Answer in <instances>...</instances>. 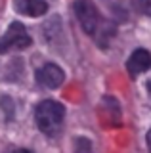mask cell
Masks as SVG:
<instances>
[{
  "mask_svg": "<svg viewBox=\"0 0 151 153\" xmlns=\"http://www.w3.org/2000/svg\"><path fill=\"white\" fill-rule=\"evenodd\" d=\"M63 117H65L63 105L58 102H52V100L40 102L35 109V121L38 124L40 132L48 134V136H54L59 132L61 124H63Z\"/></svg>",
  "mask_w": 151,
  "mask_h": 153,
  "instance_id": "1",
  "label": "cell"
},
{
  "mask_svg": "<svg viewBox=\"0 0 151 153\" xmlns=\"http://www.w3.org/2000/svg\"><path fill=\"white\" fill-rule=\"evenodd\" d=\"M75 13H77L82 29L88 35H98V29L101 27V17L98 8L90 0H77L75 2Z\"/></svg>",
  "mask_w": 151,
  "mask_h": 153,
  "instance_id": "2",
  "label": "cell"
},
{
  "mask_svg": "<svg viewBox=\"0 0 151 153\" xmlns=\"http://www.w3.org/2000/svg\"><path fill=\"white\" fill-rule=\"evenodd\" d=\"M31 46V36L27 35L25 27L21 23H12L8 27V31L4 33V36L0 38V54H6L8 50H23V48Z\"/></svg>",
  "mask_w": 151,
  "mask_h": 153,
  "instance_id": "3",
  "label": "cell"
},
{
  "mask_svg": "<svg viewBox=\"0 0 151 153\" xmlns=\"http://www.w3.org/2000/svg\"><path fill=\"white\" fill-rule=\"evenodd\" d=\"M36 80H38V84L44 86V88H59L65 80V75L58 65L46 63L44 67H40V69L36 71Z\"/></svg>",
  "mask_w": 151,
  "mask_h": 153,
  "instance_id": "4",
  "label": "cell"
},
{
  "mask_svg": "<svg viewBox=\"0 0 151 153\" xmlns=\"http://www.w3.org/2000/svg\"><path fill=\"white\" fill-rule=\"evenodd\" d=\"M13 8L23 16L38 17L48 12V4L44 0H13Z\"/></svg>",
  "mask_w": 151,
  "mask_h": 153,
  "instance_id": "5",
  "label": "cell"
},
{
  "mask_svg": "<svg viewBox=\"0 0 151 153\" xmlns=\"http://www.w3.org/2000/svg\"><path fill=\"white\" fill-rule=\"evenodd\" d=\"M128 71H130V75H140V73H144V71H147L149 67H151V54L147 50H136L134 54H132L128 57Z\"/></svg>",
  "mask_w": 151,
  "mask_h": 153,
  "instance_id": "6",
  "label": "cell"
},
{
  "mask_svg": "<svg viewBox=\"0 0 151 153\" xmlns=\"http://www.w3.org/2000/svg\"><path fill=\"white\" fill-rule=\"evenodd\" d=\"M134 8L144 16H151V0H132Z\"/></svg>",
  "mask_w": 151,
  "mask_h": 153,
  "instance_id": "7",
  "label": "cell"
},
{
  "mask_svg": "<svg viewBox=\"0 0 151 153\" xmlns=\"http://www.w3.org/2000/svg\"><path fill=\"white\" fill-rule=\"evenodd\" d=\"M75 153H94L92 146L86 138H77V143H75Z\"/></svg>",
  "mask_w": 151,
  "mask_h": 153,
  "instance_id": "8",
  "label": "cell"
},
{
  "mask_svg": "<svg viewBox=\"0 0 151 153\" xmlns=\"http://www.w3.org/2000/svg\"><path fill=\"white\" fill-rule=\"evenodd\" d=\"M147 147H149V153H151V130L147 132Z\"/></svg>",
  "mask_w": 151,
  "mask_h": 153,
  "instance_id": "9",
  "label": "cell"
},
{
  "mask_svg": "<svg viewBox=\"0 0 151 153\" xmlns=\"http://www.w3.org/2000/svg\"><path fill=\"white\" fill-rule=\"evenodd\" d=\"M12 153H31L29 149H16V151H12Z\"/></svg>",
  "mask_w": 151,
  "mask_h": 153,
  "instance_id": "10",
  "label": "cell"
}]
</instances>
